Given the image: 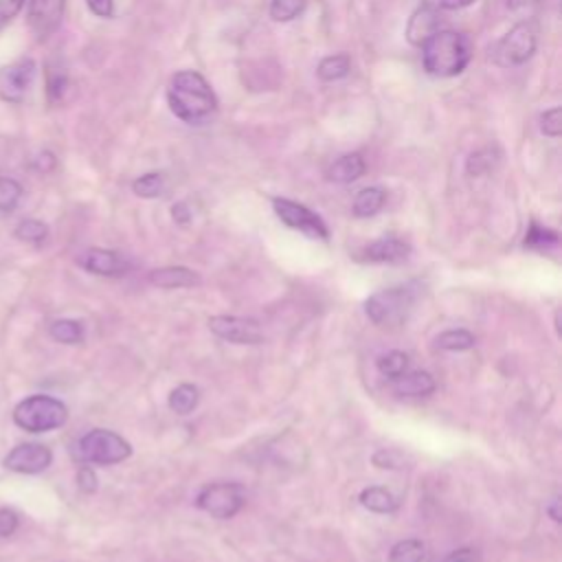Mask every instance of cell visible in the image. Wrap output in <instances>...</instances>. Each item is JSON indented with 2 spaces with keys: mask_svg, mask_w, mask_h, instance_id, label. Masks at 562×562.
I'll return each mask as SVG.
<instances>
[{
  "mask_svg": "<svg viewBox=\"0 0 562 562\" xmlns=\"http://www.w3.org/2000/svg\"><path fill=\"white\" fill-rule=\"evenodd\" d=\"M443 562H479V555H476L474 549L463 547V549H457V551L448 553V555L443 558Z\"/></svg>",
  "mask_w": 562,
  "mask_h": 562,
  "instance_id": "f35d334b",
  "label": "cell"
},
{
  "mask_svg": "<svg viewBox=\"0 0 562 562\" xmlns=\"http://www.w3.org/2000/svg\"><path fill=\"white\" fill-rule=\"evenodd\" d=\"M200 274L191 268L184 266H167V268H158L149 272V283L165 288V290H173V288H193L200 285Z\"/></svg>",
  "mask_w": 562,
  "mask_h": 562,
  "instance_id": "2e32d148",
  "label": "cell"
},
{
  "mask_svg": "<svg viewBox=\"0 0 562 562\" xmlns=\"http://www.w3.org/2000/svg\"><path fill=\"white\" fill-rule=\"evenodd\" d=\"M18 529V514L9 507L0 509V536H11Z\"/></svg>",
  "mask_w": 562,
  "mask_h": 562,
  "instance_id": "e575fe53",
  "label": "cell"
},
{
  "mask_svg": "<svg viewBox=\"0 0 562 562\" xmlns=\"http://www.w3.org/2000/svg\"><path fill=\"white\" fill-rule=\"evenodd\" d=\"M68 88H70V81H68L66 70L61 66L50 64L48 72H46V94H48V101L50 103H61Z\"/></svg>",
  "mask_w": 562,
  "mask_h": 562,
  "instance_id": "4316f807",
  "label": "cell"
},
{
  "mask_svg": "<svg viewBox=\"0 0 562 562\" xmlns=\"http://www.w3.org/2000/svg\"><path fill=\"white\" fill-rule=\"evenodd\" d=\"M169 110L187 125H204L217 110V99L198 70H180L167 88Z\"/></svg>",
  "mask_w": 562,
  "mask_h": 562,
  "instance_id": "6da1fadb",
  "label": "cell"
},
{
  "mask_svg": "<svg viewBox=\"0 0 562 562\" xmlns=\"http://www.w3.org/2000/svg\"><path fill=\"white\" fill-rule=\"evenodd\" d=\"M435 342L443 351H465L476 345V338L468 329H448V331L439 334Z\"/></svg>",
  "mask_w": 562,
  "mask_h": 562,
  "instance_id": "484cf974",
  "label": "cell"
},
{
  "mask_svg": "<svg viewBox=\"0 0 562 562\" xmlns=\"http://www.w3.org/2000/svg\"><path fill=\"white\" fill-rule=\"evenodd\" d=\"M66 0H31L29 4V26L31 31L44 40L48 37L64 18Z\"/></svg>",
  "mask_w": 562,
  "mask_h": 562,
  "instance_id": "7c38bea8",
  "label": "cell"
},
{
  "mask_svg": "<svg viewBox=\"0 0 562 562\" xmlns=\"http://www.w3.org/2000/svg\"><path fill=\"white\" fill-rule=\"evenodd\" d=\"M547 512H549V516H551L555 522H560V498H558V496L549 503Z\"/></svg>",
  "mask_w": 562,
  "mask_h": 562,
  "instance_id": "7bdbcfd3",
  "label": "cell"
},
{
  "mask_svg": "<svg viewBox=\"0 0 562 562\" xmlns=\"http://www.w3.org/2000/svg\"><path fill=\"white\" fill-rule=\"evenodd\" d=\"M375 367L382 378L386 380H397L402 373L408 371V356L404 351H386L375 360Z\"/></svg>",
  "mask_w": 562,
  "mask_h": 562,
  "instance_id": "cb8c5ba5",
  "label": "cell"
},
{
  "mask_svg": "<svg viewBox=\"0 0 562 562\" xmlns=\"http://www.w3.org/2000/svg\"><path fill=\"white\" fill-rule=\"evenodd\" d=\"M209 329L220 336L222 340H228L233 345H259L263 342V331L257 321L244 318V316H211Z\"/></svg>",
  "mask_w": 562,
  "mask_h": 562,
  "instance_id": "9c48e42d",
  "label": "cell"
},
{
  "mask_svg": "<svg viewBox=\"0 0 562 562\" xmlns=\"http://www.w3.org/2000/svg\"><path fill=\"white\" fill-rule=\"evenodd\" d=\"M77 261L83 270L101 277H121L130 270V261L121 252L108 248H88Z\"/></svg>",
  "mask_w": 562,
  "mask_h": 562,
  "instance_id": "8fae6325",
  "label": "cell"
},
{
  "mask_svg": "<svg viewBox=\"0 0 562 562\" xmlns=\"http://www.w3.org/2000/svg\"><path fill=\"white\" fill-rule=\"evenodd\" d=\"M435 386V378L428 371H406L393 380V391L402 397H428Z\"/></svg>",
  "mask_w": 562,
  "mask_h": 562,
  "instance_id": "e0dca14e",
  "label": "cell"
},
{
  "mask_svg": "<svg viewBox=\"0 0 562 562\" xmlns=\"http://www.w3.org/2000/svg\"><path fill=\"white\" fill-rule=\"evenodd\" d=\"M77 483H79V490H83V492H94L97 490V474H94V470L92 468H88V465H83V468H79V472H77Z\"/></svg>",
  "mask_w": 562,
  "mask_h": 562,
  "instance_id": "d590c367",
  "label": "cell"
},
{
  "mask_svg": "<svg viewBox=\"0 0 562 562\" xmlns=\"http://www.w3.org/2000/svg\"><path fill=\"white\" fill-rule=\"evenodd\" d=\"M472 59L470 37L457 31H435L422 44L424 70L432 77H454L465 70Z\"/></svg>",
  "mask_w": 562,
  "mask_h": 562,
  "instance_id": "7a4b0ae2",
  "label": "cell"
},
{
  "mask_svg": "<svg viewBox=\"0 0 562 562\" xmlns=\"http://www.w3.org/2000/svg\"><path fill=\"white\" fill-rule=\"evenodd\" d=\"M540 130L544 136L558 138L562 134V110L560 108H551L547 112H542L540 116Z\"/></svg>",
  "mask_w": 562,
  "mask_h": 562,
  "instance_id": "836d02e7",
  "label": "cell"
},
{
  "mask_svg": "<svg viewBox=\"0 0 562 562\" xmlns=\"http://www.w3.org/2000/svg\"><path fill=\"white\" fill-rule=\"evenodd\" d=\"M472 2H476V0H439V9H446V11H457V9L470 7Z\"/></svg>",
  "mask_w": 562,
  "mask_h": 562,
  "instance_id": "b9f144b4",
  "label": "cell"
},
{
  "mask_svg": "<svg viewBox=\"0 0 562 562\" xmlns=\"http://www.w3.org/2000/svg\"><path fill=\"white\" fill-rule=\"evenodd\" d=\"M171 217H173L178 224H189L191 211H189L187 202H176V204L171 206Z\"/></svg>",
  "mask_w": 562,
  "mask_h": 562,
  "instance_id": "60d3db41",
  "label": "cell"
},
{
  "mask_svg": "<svg viewBox=\"0 0 562 562\" xmlns=\"http://www.w3.org/2000/svg\"><path fill=\"white\" fill-rule=\"evenodd\" d=\"M426 547L417 538H404L389 551V562H424Z\"/></svg>",
  "mask_w": 562,
  "mask_h": 562,
  "instance_id": "603a6c76",
  "label": "cell"
},
{
  "mask_svg": "<svg viewBox=\"0 0 562 562\" xmlns=\"http://www.w3.org/2000/svg\"><path fill=\"white\" fill-rule=\"evenodd\" d=\"M496 162H498V151L494 147H485V149L470 154V158L465 162V171H468V176H483L490 169H494Z\"/></svg>",
  "mask_w": 562,
  "mask_h": 562,
  "instance_id": "83f0119b",
  "label": "cell"
},
{
  "mask_svg": "<svg viewBox=\"0 0 562 562\" xmlns=\"http://www.w3.org/2000/svg\"><path fill=\"white\" fill-rule=\"evenodd\" d=\"M167 182H165V176L158 173V171H151V173H145L140 178H136L132 182V191L138 195V198H158L162 195Z\"/></svg>",
  "mask_w": 562,
  "mask_h": 562,
  "instance_id": "f1b7e54d",
  "label": "cell"
},
{
  "mask_svg": "<svg viewBox=\"0 0 562 562\" xmlns=\"http://www.w3.org/2000/svg\"><path fill=\"white\" fill-rule=\"evenodd\" d=\"M22 198V184L13 178H4L0 176V211L2 213H9L18 206Z\"/></svg>",
  "mask_w": 562,
  "mask_h": 562,
  "instance_id": "1f68e13d",
  "label": "cell"
},
{
  "mask_svg": "<svg viewBox=\"0 0 562 562\" xmlns=\"http://www.w3.org/2000/svg\"><path fill=\"white\" fill-rule=\"evenodd\" d=\"M386 202V191L382 187H364L356 193L351 211L356 217H373L382 211Z\"/></svg>",
  "mask_w": 562,
  "mask_h": 562,
  "instance_id": "d6986e66",
  "label": "cell"
},
{
  "mask_svg": "<svg viewBox=\"0 0 562 562\" xmlns=\"http://www.w3.org/2000/svg\"><path fill=\"white\" fill-rule=\"evenodd\" d=\"M55 156L50 154V151H40L37 154V158L33 160V167L37 169V171H42V173H48V171H53L55 169Z\"/></svg>",
  "mask_w": 562,
  "mask_h": 562,
  "instance_id": "ab89813d",
  "label": "cell"
},
{
  "mask_svg": "<svg viewBox=\"0 0 562 562\" xmlns=\"http://www.w3.org/2000/svg\"><path fill=\"white\" fill-rule=\"evenodd\" d=\"M351 70V59L349 55L345 53H338V55H329L325 57L318 68H316V75L321 81H338L342 77H347Z\"/></svg>",
  "mask_w": 562,
  "mask_h": 562,
  "instance_id": "7402d4cb",
  "label": "cell"
},
{
  "mask_svg": "<svg viewBox=\"0 0 562 562\" xmlns=\"http://www.w3.org/2000/svg\"><path fill=\"white\" fill-rule=\"evenodd\" d=\"M79 457L97 465H114L132 454V446L114 430L94 428L79 439Z\"/></svg>",
  "mask_w": 562,
  "mask_h": 562,
  "instance_id": "5b68a950",
  "label": "cell"
},
{
  "mask_svg": "<svg viewBox=\"0 0 562 562\" xmlns=\"http://www.w3.org/2000/svg\"><path fill=\"white\" fill-rule=\"evenodd\" d=\"M360 503L362 507L375 514H393L400 507V501L386 487H380V485L364 487L360 492Z\"/></svg>",
  "mask_w": 562,
  "mask_h": 562,
  "instance_id": "ffe728a7",
  "label": "cell"
},
{
  "mask_svg": "<svg viewBox=\"0 0 562 562\" xmlns=\"http://www.w3.org/2000/svg\"><path fill=\"white\" fill-rule=\"evenodd\" d=\"M536 53V31L529 22L514 24L492 48L494 64L507 68L525 64Z\"/></svg>",
  "mask_w": 562,
  "mask_h": 562,
  "instance_id": "52a82bcc",
  "label": "cell"
},
{
  "mask_svg": "<svg viewBox=\"0 0 562 562\" xmlns=\"http://www.w3.org/2000/svg\"><path fill=\"white\" fill-rule=\"evenodd\" d=\"M53 461V452L44 443H20L4 459L2 465L18 474L44 472Z\"/></svg>",
  "mask_w": 562,
  "mask_h": 562,
  "instance_id": "30bf717a",
  "label": "cell"
},
{
  "mask_svg": "<svg viewBox=\"0 0 562 562\" xmlns=\"http://www.w3.org/2000/svg\"><path fill=\"white\" fill-rule=\"evenodd\" d=\"M417 294H419L417 283L391 285V288L373 292L364 301V312H367L369 321L380 327H397L408 318V314L417 301Z\"/></svg>",
  "mask_w": 562,
  "mask_h": 562,
  "instance_id": "3957f363",
  "label": "cell"
},
{
  "mask_svg": "<svg viewBox=\"0 0 562 562\" xmlns=\"http://www.w3.org/2000/svg\"><path fill=\"white\" fill-rule=\"evenodd\" d=\"M533 2H538V0H507V7L509 9H522V7L533 4Z\"/></svg>",
  "mask_w": 562,
  "mask_h": 562,
  "instance_id": "ee69618b",
  "label": "cell"
},
{
  "mask_svg": "<svg viewBox=\"0 0 562 562\" xmlns=\"http://www.w3.org/2000/svg\"><path fill=\"white\" fill-rule=\"evenodd\" d=\"M307 0H272L270 2V18L277 22H290L303 13Z\"/></svg>",
  "mask_w": 562,
  "mask_h": 562,
  "instance_id": "4dcf8cb0",
  "label": "cell"
},
{
  "mask_svg": "<svg viewBox=\"0 0 562 562\" xmlns=\"http://www.w3.org/2000/svg\"><path fill=\"white\" fill-rule=\"evenodd\" d=\"M364 169H367V165H364L362 154H358V151L342 154L340 158H336V160L329 165V169H327V180L347 184V182L358 180V178L364 173Z\"/></svg>",
  "mask_w": 562,
  "mask_h": 562,
  "instance_id": "ac0fdd59",
  "label": "cell"
},
{
  "mask_svg": "<svg viewBox=\"0 0 562 562\" xmlns=\"http://www.w3.org/2000/svg\"><path fill=\"white\" fill-rule=\"evenodd\" d=\"M86 4L97 18H112L114 13V0H86Z\"/></svg>",
  "mask_w": 562,
  "mask_h": 562,
  "instance_id": "8d00e7d4",
  "label": "cell"
},
{
  "mask_svg": "<svg viewBox=\"0 0 562 562\" xmlns=\"http://www.w3.org/2000/svg\"><path fill=\"white\" fill-rule=\"evenodd\" d=\"M15 237L26 244H42L48 237V226L40 220L29 217L15 226Z\"/></svg>",
  "mask_w": 562,
  "mask_h": 562,
  "instance_id": "f546056e",
  "label": "cell"
},
{
  "mask_svg": "<svg viewBox=\"0 0 562 562\" xmlns=\"http://www.w3.org/2000/svg\"><path fill=\"white\" fill-rule=\"evenodd\" d=\"M555 244H558V233L547 226H540L536 222L529 226V231L525 235V246H529V248H549Z\"/></svg>",
  "mask_w": 562,
  "mask_h": 562,
  "instance_id": "d6a6232c",
  "label": "cell"
},
{
  "mask_svg": "<svg viewBox=\"0 0 562 562\" xmlns=\"http://www.w3.org/2000/svg\"><path fill=\"white\" fill-rule=\"evenodd\" d=\"M244 503L246 492L239 483H209L195 496V505L220 520H228L239 514Z\"/></svg>",
  "mask_w": 562,
  "mask_h": 562,
  "instance_id": "8992f818",
  "label": "cell"
},
{
  "mask_svg": "<svg viewBox=\"0 0 562 562\" xmlns=\"http://www.w3.org/2000/svg\"><path fill=\"white\" fill-rule=\"evenodd\" d=\"M272 209L285 226H290L294 231H301L303 235H307L312 239H327L329 237L327 224L321 220V215L310 211L305 204H299V202L288 200V198H272Z\"/></svg>",
  "mask_w": 562,
  "mask_h": 562,
  "instance_id": "ba28073f",
  "label": "cell"
},
{
  "mask_svg": "<svg viewBox=\"0 0 562 562\" xmlns=\"http://www.w3.org/2000/svg\"><path fill=\"white\" fill-rule=\"evenodd\" d=\"M198 402H200V391L193 384H178L167 400L169 408L178 415H189L198 406Z\"/></svg>",
  "mask_w": 562,
  "mask_h": 562,
  "instance_id": "44dd1931",
  "label": "cell"
},
{
  "mask_svg": "<svg viewBox=\"0 0 562 562\" xmlns=\"http://www.w3.org/2000/svg\"><path fill=\"white\" fill-rule=\"evenodd\" d=\"M35 79V61L33 59H22L15 66H11L0 81V97L2 101L9 103H20L31 88Z\"/></svg>",
  "mask_w": 562,
  "mask_h": 562,
  "instance_id": "4fadbf2b",
  "label": "cell"
},
{
  "mask_svg": "<svg viewBox=\"0 0 562 562\" xmlns=\"http://www.w3.org/2000/svg\"><path fill=\"white\" fill-rule=\"evenodd\" d=\"M50 336L64 345H77L83 340V325L75 318H57L48 327Z\"/></svg>",
  "mask_w": 562,
  "mask_h": 562,
  "instance_id": "d4e9b609",
  "label": "cell"
},
{
  "mask_svg": "<svg viewBox=\"0 0 562 562\" xmlns=\"http://www.w3.org/2000/svg\"><path fill=\"white\" fill-rule=\"evenodd\" d=\"M411 244L395 237V235H382L375 241L367 244L362 250V259L371 263H400L408 259Z\"/></svg>",
  "mask_w": 562,
  "mask_h": 562,
  "instance_id": "5bb4252c",
  "label": "cell"
},
{
  "mask_svg": "<svg viewBox=\"0 0 562 562\" xmlns=\"http://www.w3.org/2000/svg\"><path fill=\"white\" fill-rule=\"evenodd\" d=\"M435 31H439V13L432 4H422L413 11L406 24V40L415 46H422Z\"/></svg>",
  "mask_w": 562,
  "mask_h": 562,
  "instance_id": "9a60e30c",
  "label": "cell"
},
{
  "mask_svg": "<svg viewBox=\"0 0 562 562\" xmlns=\"http://www.w3.org/2000/svg\"><path fill=\"white\" fill-rule=\"evenodd\" d=\"M68 408L50 395H29L13 408V422L26 432H48L64 426Z\"/></svg>",
  "mask_w": 562,
  "mask_h": 562,
  "instance_id": "277c9868",
  "label": "cell"
},
{
  "mask_svg": "<svg viewBox=\"0 0 562 562\" xmlns=\"http://www.w3.org/2000/svg\"><path fill=\"white\" fill-rule=\"evenodd\" d=\"M24 0H0V24L15 18V13L22 9Z\"/></svg>",
  "mask_w": 562,
  "mask_h": 562,
  "instance_id": "74e56055",
  "label": "cell"
}]
</instances>
